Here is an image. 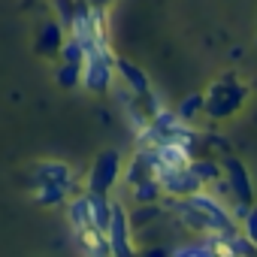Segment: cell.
<instances>
[{"label":"cell","mask_w":257,"mask_h":257,"mask_svg":"<svg viewBox=\"0 0 257 257\" xmlns=\"http://www.w3.org/2000/svg\"><path fill=\"white\" fill-rule=\"evenodd\" d=\"M203 94H206V112H203V115L212 118V121L233 118V115L242 109V103L248 100V88H245L233 73L215 79Z\"/></svg>","instance_id":"6da1fadb"},{"label":"cell","mask_w":257,"mask_h":257,"mask_svg":"<svg viewBox=\"0 0 257 257\" xmlns=\"http://www.w3.org/2000/svg\"><path fill=\"white\" fill-rule=\"evenodd\" d=\"M115 85V52L112 46L91 49L82 61V88L91 94H109Z\"/></svg>","instance_id":"7a4b0ae2"},{"label":"cell","mask_w":257,"mask_h":257,"mask_svg":"<svg viewBox=\"0 0 257 257\" xmlns=\"http://www.w3.org/2000/svg\"><path fill=\"white\" fill-rule=\"evenodd\" d=\"M121 170H124V158H121L118 149L100 152V155L91 161L88 173H85V188H82V191H91V194H112V188H115L118 179H121Z\"/></svg>","instance_id":"3957f363"},{"label":"cell","mask_w":257,"mask_h":257,"mask_svg":"<svg viewBox=\"0 0 257 257\" xmlns=\"http://www.w3.org/2000/svg\"><path fill=\"white\" fill-rule=\"evenodd\" d=\"M134 224H131V209H124L118 200H112V218H109V227H106V239H109V248L115 257H131L137 254V242H134Z\"/></svg>","instance_id":"277c9868"},{"label":"cell","mask_w":257,"mask_h":257,"mask_svg":"<svg viewBox=\"0 0 257 257\" xmlns=\"http://www.w3.org/2000/svg\"><path fill=\"white\" fill-rule=\"evenodd\" d=\"M37 185H64L76 194V170L67 161H58V158L37 161L28 173V188H37Z\"/></svg>","instance_id":"5b68a950"},{"label":"cell","mask_w":257,"mask_h":257,"mask_svg":"<svg viewBox=\"0 0 257 257\" xmlns=\"http://www.w3.org/2000/svg\"><path fill=\"white\" fill-rule=\"evenodd\" d=\"M158 182H161V188H164V197H176V200H185V197L203 191V182H200V176L191 170V164L173 167V170H161V173H158Z\"/></svg>","instance_id":"8992f818"},{"label":"cell","mask_w":257,"mask_h":257,"mask_svg":"<svg viewBox=\"0 0 257 257\" xmlns=\"http://www.w3.org/2000/svg\"><path fill=\"white\" fill-rule=\"evenodd\" d=\"M221 164H224V179H227V185H230V203L251 206V203H254V185H251V176H248L245 164L236 161L233 155H224Z\"/></svg>","instance_id":"52a82bcc"},{"label":"cell","mask_w":257,"mask_h":257,"mask_svg":"<svg viewBox=\"0 0 257 257\" xmlns=\"http://www.w3.org/2000/svg\"><path fill=\"white\" fill-rule=\"evenodd\" d=\"M115 82H121L124 88H131V91L140 94V97H146V94L152 91L149 73H146L140 64H134L131 58H121V55H115Z\"/></svg>","instance_id":"ba28073f"},{"label":"cell","mask_w":257,"mask_h":257,"mask_svg":"<svg viewBox=\"0 0 257 257\" xmlns=\"http://www.w3.org/2000/svg\"><path fill=\"white\" fill-rule=\"evenodd\" d=\"M64 37H67V28L58 22V19H46L40 28H37V55L40 58H58L61 46H64Z\"/></svg>","instance_id":"9c48e42d"},{"label":"cell","mask_w":257,"mask_h":257,"mask_svg":"<svg viewBox=\"0 0 257 257\" xmlns=\"http://www.w3.org/2000/svg\"><path fill=\"white\" fill-rule=\"evenodd\" d=\"M64 206H67V221H70L73 236H76V233H82L85 227H91V215H88V194H85V191L70 194V200H67Z\"/></svg>","instance_id":"30bf717a"},{"label":"cell","mask_w":257,"mask_h":257,"mask_svg":"<svg viewBox=\"0 0 257 257\" xmlns=\"http://www.w3.org/2000/svg\"><path fill=\"white\" fill-rule=\"evenodd\" d=\"M76 245H79L88 257H109V254H112L106 233L97 230V227H85L82 233H76Z\"/></svg>","instance_id":"8fae6325"},{"label":"cell","mask_w":257,"mask_h":257,"mask_svg":"<svg viewBox=\"0 0 257 257\" xmlns=\"http://www.w3.org/2000/svg\"><path fill=\"white\" fill-rule=\"evenodd\" d=\"M85 194H88V215H91V227H97V230H103V233H106L109 218H112V194H91V191H85Z\"/></svg>","instance_id":"7c38bea8"},{"label":"cell","mask_w":257,"mask_h":257,"mask_svg":"<svg viewBox=\"0 0 257 257\" xmlns=\"http://www.w3.org/2000/svg\"><path fill=\"white\" fill-rule=\"evenodd\" d=\"M191 170L200 176L203 188H209L212 182H218V179L224 176V164H221L215 155H194V158H191Z\"/></svg>","instance_id":"4fadbf2b"},{"label":"cell","mask_w":257,"mask_h":257,"mask_svg":"<svg viewBox=\"0 0 257 257\" xmlns=\"http://www.w3.org/2000/svg\"><path fill=\"white\" fill-rule=\"evenodd\" d=\"M70 188H64V185H37V188H31V197H34V203L37 206H43V209H55V206H64L67 200H70Z\"/></svg>","instance_id":"5bb4252c"},{"label":"cell","mask_w":257,"mask_h":257,"mask_svg":"<svg viewBox=\"0 0 257 257\" xmlns=\"http://www.w3.org/2000/svg\"><path fill=\"white\" fill-rule=\"evenodd\" d=\"M127 191H131V203H161L164 200V188L158 182V176H149L137 185H127Z\"/></svg>","instance_id":"9a60e30c"},{"label":"cell","mask_w":257,"mask_h":257,"mask_svg":"<svg viewBox=\"0 0 257 257\" xmlns=\"http://www.w3.org/2000/svg\"><path fill=\"white\" fill-rule=\"evenodd\" d=\"M203 112H206V94H203V91L182 97L179 106H176V115H179L182 121H188V124H197V118H203Z\"/></svg>","instance_id":"2e32d148"},{"label":"cell","mask_w":257,"mask_h":257,"mask_svg":"<svg viewBox=\"0 0 257 257\" xmlns=\"http://www.w3.org/2000/svg\"><path fill=\"white\" fill-rule=\"evenodd\" d=\"M55 82H58V88H64V91L79 88V85H82V64L61 61V64L55 67Z\"/></svg>","instance_id":"e0dca14e"},{"label":"cell","mask_w":257,"mask_h":257,"mask_svg":"<svg viewBox=\"0 0 257 257\" xmlns=\"http://www.w3.org/2000/svg\"><path fill=\"white\" fill-rule=\"evenodd\" d=\"M58 58L61 61H70V64H82L85 61V46L76 40V37H64V46H61V52H58Z\"/></svg>","instance_id":"ac0fdd59"},{"label":"cell","mask_w":257,"mask_h":257,"mask_svg":"<svg viewBox=\"0 0 257 257\" xmlns=\"http://www.w3.org/2000/svg\"><path fill=\"white\" fill-rule=\"evenodd\" d=\"M239 230H242L248 239H254V242H257V203H251V206H248V212H245V218H242Z\"/></svg>","instance_id":"d6986e66"},{"label":"cell","mask_w":257,"mask_h":257,"mask_svg":"<svg viewBox=\"0 0 257 257\" xmlns=\"http://www.w3.org/2000/svg\"><path fill=\"white\" fill-rule=\"evenodd\" d=\"M91 4H97V7H109L112 0H91Z\"/></svg>","instance_id":"ffe728a7"},{"label":"cell","mask_w":257,"mask_h":257,"mask_svg":"<svg viewBox=\"0 0 257 257\" xmlns=\"http://www.w3.org/2000/svg\"><path fill=\"white\" fill-rule=\"evenodd\" d=\"M22 4H25V7H34V4H40V0H22Z\"/></svg>","instance_id":"44dd1931"}]
</instances>
